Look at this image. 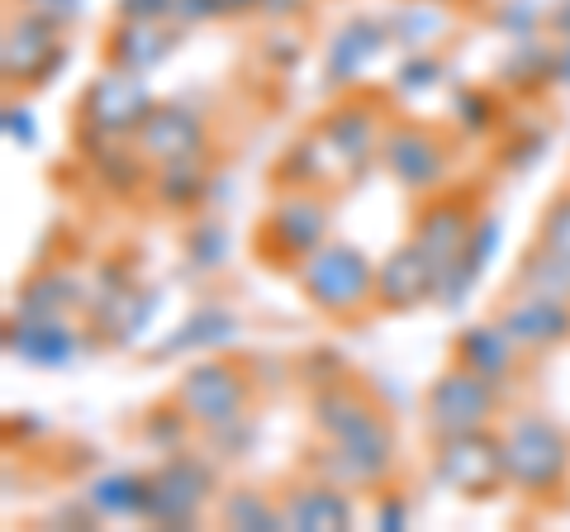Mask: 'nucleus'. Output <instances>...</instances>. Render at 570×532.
I'll use <instances>...</instances> for the list:
<instances>
[{
	"mask_svg": "<svg viewBox=\"0 0 570 532\" xmlns=\"http://www.w3.org/2000/svg\"><path fill=\"white\" fill-rule=\"evenodd\" d=\"M499 452H504L509 490L528 500H557L570 485V433L538 410H513L499 418Z\"/></svg>",
	"mask_w": 570,
	"mask_h": 532,
	"instance_id": "nucleus-1",
	"label": "nucleus"
},
{
	"mask_svg": "<svg viewBox=\"0 0 570 532\" xmlns=\"http://www.w3.org/2000/svg\"><path fill=\"white\" fill-rule=\"evenodd\" d=\"M295 280L309 305L324 318H333V324H352V318H362V309H376V266L352 243L314 247L299 262Z\"/></svg>",
	"mask_w": 570,
	"mask_h": 532,
	"instance_id": "nucleus-2",
	"label": "nucleus"
},
{
	"mask_svg": "<svg viewBox=\"0 0 570 532\" xmlns=\"http://www.w3.org/2000/svg\"><path fill=\"white\" fill-rule=\"evenodd\" d=\"M504 395L494 381L475 376L471 366L448 362L442 376L423 390V423L428 437H456V433H475V428H494L504 418Z\"/></svg>",
	"mask_w": 570,
	"mask_h": 532,
	"instance_id": "nucleus-3",
	"label": "nucleus"
},
{
	"mask_svg": "<svg viewBox=\"0 0 570 532\" xmlns=\"http://www.w3.org/2000/svg\"><path fill=\"white\" fill-rule=\"evenodd\" d=\"M381 162L409 195H433L448 186L456 162V138L438 124L423 119H395L381 138Z\"/></svg>",
	"mask_w": 570,
	"mask_h": 532,
	"instance_id": "nucleus-4",
	"label": "nucleus"
},
{
	"mask_svg": "<svg viewBox=\"0 0 570 532\" xmlns=\"http://www.w3.org/2000/svg\"><path fill=\"white\" fill-rule=\"evenodd\" d=\"M480 200H485V190H471V186H442L433 195H423V205L414 209V238L428 257H433L438 276L448 272V266L466 253L475 243V228H485L480 219ZM438 295V290H433Z\"/></svg>",
	"mask_w": 570,
	"mask_h": 532,
	"instance_id": "nucleus-5",
	"label": "nucleus"
},
{
	"mask_svg": "<svg viewBox=\"0 0 570 532\" xmlns=\"http://www.w3.org/2000/svg\"><path fill=\"white\" fill-rule=\"evenodd\" d=\"M328 243V205L314 200L305 190H291L285 200H276L257 224V257L276 272H299L314 247Z\"/></svg>",
	"mask_w": 570,
	"mask_h": 532,
	"instance_id": "nucleus-6",
	"label": "nucleus"
},
{
	"mask_svg": "<svg viewBox=\"0 0 570 532\" xmlns=\"http://www.w3.org/2000/svg\"><path fill=\"white\" fill-rule=\"evenodd\" d=\"M247 400H253V376H247L243 362H228V357L200 362L176 385V410L186 414V423H200L209 433L234 428L247 410Z\"/></svg>",
	"mask_w": 570,
	"mask_h": 532,
	"instance_id": "nucleus-7",
	"label": "nucleus"
},
{
	"mask_svg": "<svg viewBox=\"0 0 570 532\" xmlns=\"http://www.w3.org/2000/svg\"><path fill=\"white\" fill-rule=\"evenodd\" d=\"M433 475L448 490L466 494V500H490V494L509 490L504 452H499V423L494 428L433 437Z\"/></svg>",
	"mask_w": 570,
	"mask_h": 532,
	"instance_id": "nucleus-8",
	"label": "nucleus"
},
{
	"mask_svg": "<svg viewBox=\"0 0 570 532\" xmlns=\"http://www.w3.org/2000/svg\"><path fill=\"white\" fill-rule=\"evenodd\" d=\"M490 318L528 352V357H547V352L570 343V299L523 290V286H513V280L504 286V295L494 299Z\"/></svg>",
	"mask_w": 570,
	"mask_h": 532,
	"instance_id": "nucleus-9",
	"label": "nucleus"
},
{
	"mask_svg": "<svg viewBox=\"0 0 570 532\" xmlns=\"http://www.w3.org/2000/svg\"><path fill=\"white\" fill-rule=\"evenodd\" d=\"M385 129H390V119H385V100L381 96H347L314 124L318 152L347 162V171L362 167L371 152H381Z\"/></svg>",
	"mask_w": 570,
	"mask_h": 532,
	"instance_id": "nucleus-10",
	"label": "nucleus"
},
{
	"mask_svg": "<svg viewBox=\"0 0 570 532\" xmlns=\"http://www.w3.org/2000/svg\"><path fill=\"white\" fill-rule=\"evenodd\" d=\"M214 500V471L195 456L167 461L157 475H148V513L153 523H195Z\"/></svg>",
	"mask_w": 570,
	"mask_h": 532,
	"instance_id": "nucleus-11",
	"label": "nucleus"
},
{
	"mask_svg": "<svg viewBox=\"0 0 570 532\" xmlns=\"http://www.w3.org/2000/svg\"><path fill=\"white\" fill-rule=\"evenodd\" d=\"M134 148L138 157L167 167V162H195L205 152V124L186 105H153L142 124L134 129Z\"/></svg>",
	"mask_w": 570,
	"mask_h": 532,
	"instance_id": "nucleus-12",
	"label": "nucleus"
},
{
	"mask_svg": "<svg viewBox=\"0 0 570 532\" xmlns=\"http://www.w3.org/2000/svg\"><path fill=\"white\" fill-rule=\"evenodd\" d=\"M438 290V266L423 247L409 238L376 266V314H409Z\"/></svg>",
	"mask_w": 570,
	"mask_h": 532,
	"instance_id": "nucleus-13",
	"label": "nucleus"
},
{
	"mask_svg": "<svg viewBox=\"0 0 570 532\" xmlns=\"http://www.w3.org/2000/svg\"><path fill=\"white\" fill-rule=\"evenodd\" d=\"M452 362L471 366L475 376L494 381L499 390H509L513 381L523 376L528 352H523L519 343H513L509 333L494 324V318H485V324H466V328L456 333V343H452Z\"/></svg>",
	"mask_w": 570,
	"mask_h": 532,
	"instance_id": "nucleus-14",
	"label": "nucleus"
},
{
	"mask_svg": "<svg viewBox=\"0 0 570 532\" xmlns=\"http://www.w3.org/2000/svg\"><path fill=\"white\" fill-rule=\"evenodd\" d=\"M376 414H385L371 390L352 376H333L324 390H314V404H309V418H314V433L328 437V442H343L356 428H366Z\"/></svg>",
	"mask_w": 570,
	"mask_h": 532,
	"instance_id": "nucleus-15",
	"label": "nucleus"
},
{
	"mask_svg": "<svg viewBox=\"0 0 570 532\" xmlns=\"http://www.w3.org/2000/svg\"><path fill=\"white\" fill-rule=\"evenodd\" d=\"M285 528H347L352 523V500L333 475L318 471L314 481H291L281 494Z\"/></svg>",
	"mask_w": 570,
	"mask_h": 532,
	"instance_id": "nucleus-16",
	"label": "nucleus"
},
{
	"mask_svg": "<svg viewBox=\"0 0 570 532\" xmlns=\"http://www.w3.org/2000/svg\"><path fill=\"white\" fill-rule=\"evenodd\" d=\"M52 48H58V20L48 14H24L20 24H10V39H6V72L10 81H43L48 72L43 67L52 62Z\"/></svg>",
	"mask_w": 570,
	"mask_h": 532,
	"instance_id": "nucleus-17",
	"label": "nucleus"
},
{
	"mask_svg": "<svg viewBox=\"0 0 570 532\" xmlns=\"http://www.w3.org/2000/svg\"><path fill=\"white\" fill-rule=\"evenodd\" d=\"M86 110H91L96 129H105V134H134L153 105L142 100L134 72H119V77H105L100 86H91V96H86Z\"/></svg>",
	"mask_w": 570,
	"mask_h": 532,
	"instance_id": "nucleus-18",
	"label": "nucleus"
},
{
	"mask_svg": "<svg viewBox=\"0 0 570 532\" xmlns=\"http://www.w3.org/2000/svg\"><path fill=\"white\" fill-rule=\"evenodd\" d=\"M513 286L551 295V299H570V257L532 238V243L523 247L519 266H513Z\"/></svg>",
	"mask_w": 570,
	"mask_h": 532,
	"instance_id": "nucleus-19",
	"label": "nucleus"
},
{
	"mask_svg": "<svg viewBox=\"0 0 570 532\" xmlns=\"http://www.w3.org/2000/svg\"><path fill=\"white\" fill-rule=\"evenodd\" d=\"M219 519L228 528H285L281 500H272V494H262V490H234L219 504Z\"/></svg>",
	"mask_w": 570,
	"mask_h": 532,
	"instance_id": "nucleus-20",
	"label": "nucleus"
},
{
	"mask_svg": "<svg viewBox=\"0 0 570 532\" xmlns=\"http://www.w3.org/2000/svg\"><path fill=\"white\" fill-rule=\"evenodd\" d=\"M119 33H124V52H115L119 72H142V67H153L167 52V43H171L163 29H148L142 20H134L129 29H119Z\"/></svg>",
	"mask_w": 570,
	"mask_h": 532,
	"instance_id": "nucleus-21",
	"label": "nucleus"
},
{
	"mask_svg": "<svg viewBox=\"0 0 570 532\" xmlns=\"http://www.w3.org/2000/svg\"><path fill=\"white\" fill-rule=\"evenodd\" d=\"M205 195V176H200V157L195 162H167L157 171V200L171 209H186Z\"/></svg>",
	"mask_w": 570,
	"mask_h": 532,
	"instance_id": "nucleus-22",
	"label": "nucleus"
},
{
	"mask_svg": "<svg viewBox=\"0 0 570 532\" xmlns=\"http://www.w3.org/2000/svg\"><path fill=\"white\" fill-rule=\"evenodd\" d=\"M538 243L557 247V253L570 257V181L542 205V215H538Z\"/></svg>",
	"mask_w": 570,
	"mask_h": 532,
	"instance_id": "nucleus-23",
	"label": "nucleus"
},
{
	"mask_svg": "<svg viewBox=\"0 0 570 532\" xmlns=\"http://www.w3.org/2000/svg\"><path fill=\"white\" fill-rule=\"evenodd\" d=\"M456 105H461V119L475 124V129H490V124L499 119V110H490V96L485 91H466Z\"/></svg>",
	"mask_w": 570,
	"mask_h": 532,
	"instance_id": "nucleus-24",
	"label": "nucleus"
},
{
	"mask_svg": "<svg viewBox=\"0 0 570 532\" xmlns=\"http://www.w3.org/2000/svg\"><path fill=\"white\" fill-rule=\"evenodd\" d=\"M404 523V504H395V494H385V509H381V528H395Z\"/></svg>",
	"mask_w": 570,
	"mask_h": 532,
	"instance_id": "nucleus-25",
	"label": "nucleus"
},
{
	"mask_svg": "<svg viewBox=\"0 0 570 532\" xmlns=\"http://www.w3.org/2000/svg\"><path fill=\"white\" fill-rule=\"evenodd\" d=\"M551 24H557V33H566V39H570V0H566L557 14H551Z\"/></svg>",
	"mask_w": 570,
	"mask_h": 532,
	"instance_id": "nucleus-26",
	"label": "nucleus"
}]
</instances>
